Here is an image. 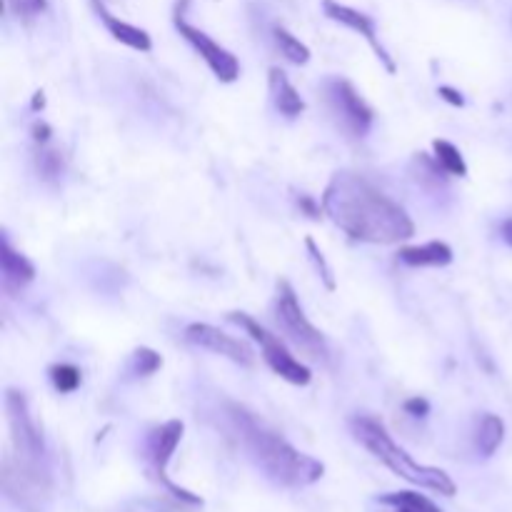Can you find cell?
<instances>
[{
  "instance_id": "obj_1",
  "label": "cell",
  "mask_w": 512,
  "mask_h": 512,
  "mask_svg": "<svg viewBox=\"0 0 512 512\" xmlns=\"http://www.w3.org/2000/svg\"><path fill=\"white\" fill-rule=\"evenodd\" d=\"M323 213L353 240L393 245L413 238L415 225L400 203L358 173H335L323 193Z\"/></svg>"
},
{
  "instance_id": "obj_2",
  "label": "cell",
  "mask_w": 512,
  "mask_h": 512,
  "mask_svg": "<svg viewBox=\"0 0 512 512\" xmlns=\"http://www.w3.org/2000/svg\"><path fill=\"white\" fill-rule=\"evenodd\" d=\"M228 418L243 448L253 455L255 463L275 483L290 485V488H303V485H313L323 478L325 468L320 460L295 450L288 440L280 438L268 425L260 423L253 413H248L240 405H230Z\"/></svg>"
},
{
  "instance_id": "obj_3",
  "label": "cell",
  "mask_w": 512,
  "mask_h": 512,
  "mask_svg": "<svg viewBox=\"0 0 512 512\" xmlns=\"http://www.w3.org/2000/svg\"><path fill=\"white\" fill-rule=\"evenodd\" d=\"M5 413H8L10 438H13L15 448V465H5V480L18 478L23 498H28V490L43 493L48 488V470L43 465V435H40L33 415H30L28 400L23 398V393L8 390Z\"/></svg>"
},
{
  "instance_id": "obj_4",
  "label": "cell",
  "mask_w": 512,
  "mask_h": 512,
  "mask_svg": "<svg viewBox=\"0 0 512 512\" xmlns=\"http://www.w3.org/2000/svg\"><path fill=\"white\" fill-rule=\"evenodd\" d=\"M350 428H353L355 440H358L365 450H370L380 463L388 465L398 478L408 480V483L413 485H420V488L433 490V493L448 495V498H453V495L458 493L453 478H450L445 470L430 468V465H420L418 460L410 458L408 450L400 448V445L390 438L385 425L378 423L375 418L358 415V418L350 423Z\"/></svg>"
},
{
  "instance_id": "obj_5",
  "label": "cell",
  "mask_w": 512,
  "mask_h": 512,
  "mask_svg": "<svg viewBox=\"0 0 512 512\" xmlns=\"http://www.w3.org/2000/svg\"><path fill=\"white\" fill-rule=\"evenodd\" d=\"M275 318H278L280 330L288 335L290 343L308 355L310 360H328V345H325L323 333L315 328L305 315L303 305H300L298 295L290 288V283L280 280L278 283V298H275Z\"/></svg>"
},
{
  "instance_id": "obj_6",
  "label": "cell",
  "mask_w": 512,
  "mask_h": 512,
  "mask_svg": "<svg viewBox=\"0 0 512 512\" xmlns=\"http://www.w3.org/2000/svg\"><path fill=\"white\" fill-rule=\"evenodd\" d=\"M323 98L328 105V113L338 123L348 138H365L373 128V108L365 103L363 95L355 90V85L345 78H328L323 83Z\"/></svg>"
},
{
  "instance_id": "obj_7",
  "label": "cell",
  "mask_w": 512,
  "mask_h": 512,
  "mask_svg": "<svg viewBox=\"0 0 512 512\" xmlns=\"http://www.w3.org/2000/svg\"><path fill=\"white\" fill-rule=\"evenodd\" d=\"M228 320L230 323L240 325V328H243L245 333L260 345V350H263V360L268 363V368L273 370L275 375L288 380L290 385H308L310 380H313V373H310L308 365L290 353L288 345L280 340V335H273L268 328H263L258 320H253L245 313H230Z\"/></svg>"
},
{
  "instance_id": "obj_8",
  "label": "cell",
  "mask_w": 512,
  "mask_h": 512,
  "mask_svg": "<svg viewBox=\"0 0 512 512\" xmlns=\"http://www.w3.org/2000/svg\"><path fill=\"white\" fill-rule=\"evenodd\" d=\"M175 28H178V33L183 35V38L188 40L195 50H198L200 58L208 63V68L213 70L215 78H218L220 83H235V80L240 78L238 58H235L228 48H223L220 43H215L208 33H203L200 28L190 25L188 20H185V15L180 13V8H178V13H175Z\"/></svg>"
},
{
  "instance_id": "obj_9",
  "label": "cell",
  "mask_w": 512,
  "mask_h": 512,
  "mask_svg": "<svg viewBox=\"0 0 512 512\" xmlns=\"http://www.w3.org/2000/svg\"><path fill=\"white\" fill-rule=\"evenodd\" d=\"M185 340L198 345V348L210 350V353L215 355H223V358L233 360V363L243 365V368H250V365L255 363L253 348H250L245 340L233 338V335L223 333V330L215 328V325H208V323L188 325V330H185Z\"/></svg>"
},
{
  "instance_id": "obj_10",
  "label": "cell",
  "mask_w": 512,
  "mask_h": 512,
  "mask_svg": "<svg viewBox=\"0 0 512 512\" xmlns=\"http://www.w3.org/2000/svg\"><path fill=\"white\" fill-rule=\"evenodd\" d=\"M180 438H183V423H180V420H170V423L160 425V428L155 430L148 440V458H150V463H153L155 473L160 475V480H163V483L168 485V488L173 490L178 498L190 500V503H198V498H193V495L185 493V490L175 488V485L168 480V475H165L170 458H173L175 448L180 445Z\"/></svg>"
},
{
  "instance_id": "obj_11",
  "label": "cell",
  "mask_w": 512,
  "mask_h": 512,
  "mask_svg": "<svg viewBox=\"0 0 512 512\" xmlns=\"http://www.w3.org/2000/svg\"><path fill=\"white\" fill-rule=\"evenodd\" d=\"M323 13L328 15L333 23H340L343 28H348V30H353V33L363 35V38L370 43V48L375 50V55L383 60V65L388 68V73H395L393 58H390L388 50H385L383 43H380L378 33H375V20L370 18V15L360 13V10L350 8V5L335 3V0H323Z\"/></svg>"
},
{
  "instance_id": "obj_12",
  "label": "cell",
  "mask_w": 512,
  "mask_h": 512,
  "mask_svg": "<svg viewBox=\"0 0 512 512\" xmlns=\"http://www.w3.org/2000/svg\"><path fill=\"white\" fill-rule=\"evenodd\" d=\"M0 273H3V288L10 290V293L23 290L25 285L35 280L33 263L25 255H20L18 250H13L8 238H3V243H0Z\"/></svg>"
},
{
  "instance_id": "obj_13",
  "label": "cell",
  "mask_w": 512,
  "mask_h": 512,
  "mask_svg": "<svg viewBox=\"0 0 512 512\" xmlns=\"http://www.w3.org/2000/svg\"><path fill=\"white\" fill-rule=\"evenodd\" d=\"M268 88H270V98H273L275 110H278L283 118L295 120L305 113V100L300 98L295 85L290 83L288 75H285L280 68H270Z\"/></svg>"
},
{
  "instance_id": "obj_14",
  "label": "cell",
  "mask_w": 512,
  "mask_h": 512,
  "mask_svg": "<svg viewBox=\"0 0 512 512\" xmlns=\"http://www.w3.org/2000/svg\"><path fill=\"white\" fill-rule=\"evenodd\" d=\"M95 10H98L100 20H103V25L108 28V33L113 35L118 43L128 45L130 50H138V53H150V50H153V40H150V35L145 33L143 28L115 18L113 13H108V10H105L103 3H95Z\"/></svg>"
},
{
  "instance_id": "obj_15",
  "label": "cell",
  "mask_w": 512,
  "mask_h": 512,
  "mask_svg": "<svg viewBox=\"0 0 512 512\" xmlns=\"http://www.w3.org/2000/svg\"><path fill=\"white\" fill-rule=\"evenodd\" d=\"M400 260L410 268H445L453 263V248L443 240H430L425 245H410L400 250Z\"/></svg>"
},
{
  "instance_id": "obj_16",
  "label": "cell",
  "mask_w": 512,
  "mask_h": 512,
  "mask_svg": "<svg viewBox=\"0 0 512 512\" xmlns=\"http://www.w3.org/2000/svg\"><path fill=\"white\" fill-rule=\"evenodd\" d=\"M505 440V423L498 415L488 413L483 420H480L478 428V450L483 458H493L498 453V448Z\"/></svg>"
},
{
  "instance_id": "obj_17",
  "label": "cell",
  "mask_w": 512,
  "mask_h": 512,
  "mask_svg": "<svg viewBox=\"0 0 512 512\" xmlns=\"http://www.w3.org/2000/svg\"><path fill=\"white\" fill-rule=\"evenodd\" d=\"M433 153V158L438 160V165L448 175H453V178H465L468 175V163H465L463 153L450 140H433Z\"/></svg>"
},
{
  "instance_id": "obj_18",
  "label": "cell",
  "mask_w": 512,
  "mask_h": 512,
  "mask_svg": "<svg viewBox=\"0 0 512 512\" xmlns=\"http://www.w3.org/2000/svg\"><path fill=\"white\" fill-rule=\"evenodd\" d=\"M380 503L390 505L395 512H443L433 500L425 495L413 493V490H403V493H390L380 498Z\"/></svg>"
},
{
  "instance_id": "obj_19",
  "label": "cell",
  "mask_w": 512,
  "mask_h": 512,
  "mask_svg": "<svg viewBox=\"0 0 512 512\" xmlns=\"http://www.w3.org/2000/svg\"><path fill=\"white\" fill-rule=\"evenodd\" d=\"M273 35H275V43H278L280 53H283L285 58L290 60V63H295V65L310 63V48L303 43V40L295 38L290 30L280 28V25H278V28L273 30Z\"/></svg>"
},
{
  "instance_id": "obj_20",
  "label": "cell",
  "mask_w": 512,
  "mask_h": 512,
  "mask_svg": "<svg viewBox=\"0 0 512 512\" xmlns=\"http://www.w3.org/2000/svg\"><path fill=\"white\" fill-rule=\"evenodd\" d=\"M50 380H53L55 390H60V393H73V390H78L83 375H80V370L75 365L60 363L53 365V370H50Z\"/></svg>"
},
{
  "instance_id": "obj_21",
  "label": "cell",
  "mask_w": 512,
  "mask_h": 512,
  "mask_svg": "<svg viewBox=\"0 0 512 512\" xmlns=\"http://www.w3.org/2000/svg\"><path fill=\"white\" fill-rule=\"evenodd\" d=\"M160 365H163V358H160L155 350L138 348L133 353V373L140 375V378H148V375H153Z\"/></svg>"
},
{
  "instance_id": "obj_22",
  "label": "cell",
  "mask_w": 512,
  "mask_h": 512,
  "mask_svg": "<svg viewBox=\"0 0 512 512\" xmlns=\"http://www.w3.org/2000/svg\"><path fill=\"white\" fill-rule=\"evenodd\" d=\"M305 245H308V253H310V258H313L315 268H318L320 278H323L325 288H328V290H335V278H333V268H330V265H328V260H325L323 250H320V248H318V243H315V240H313V238H308V240H305Z\"/></svg>"
},
{
  "instance_id": "obj_23",
  "label": "cell",
  "mask_w": 512,
  "mask_h": 512,
  "mask_svg": "<svg viewBox=\"0 0 512 512\" xmlns=\"http://www.w3.org/2000/svg\"><path fill=\"white\" fill-rule=\"evenodd\" d=\"M38 165H40V173L45 175V178H53V175L60 173V155L55 153V150H40L38 155Z\"/></svg>"
},
{
  "instance_id": "obj_24",
  "label": "cell",
  "mask_w": 512,
  "mask_h": 512,
  "mask_svg": "<svg viewBox=\"0 0 512 512\" xmlns=\"http://www.w3.org/2000/svg\"><path fill=\"white\" fill-rule=\"evenodd\" d=\"M405 413L413 415V418H423V415L430 413V403L425 398H410L405 400Z\"/></svg>"
},
{
  "instance_id": "obj_25",
  "label": "cell",
  "mask_w": 512,
  "mask_h": 512,
  "mask_svg": "<svg viewBox=\"0 0 512 512\" xmlns=\"http://www.w3.org/2000/svg\"><path fill=\"white\" fill-rule=\"evenodd\" d=\"M438 95L443 100H448L450 105H455V108H463V105H465L463 93H460V90H455V88H450V85H440Z\"/></svg>"
},
{
  "instance_id": "obj_26",
  "label": "cell",
  "mask_w": 512,
  "mask_h": 512,
  "mask_svg": "<svg viewBox=\"0 0 512 512\" xmlns=\"http://www.w3.org/2000/svg\"><path fill=\"white\" fill-rule=\"evenodd\" d=\"M33 138H35V143H40V145L48 143V138H50L48 123H43V120H40V123H35L33 125Z\"/></svg>"
},
{
  "instance_id": "obj_27",
  "label": "cell",
  "mask_w": 512,
  "mask_h": 512,
  "mask_svg": "<svg viewBox=\"0 0 512 512\" xmlns=\"http://www.w3.org/2000/svg\"><path fill=\"white\" fill-rule=\"evenodd\" d=\"M300 205H303V208L308 210L310 218H320V205H315L313 200L308 198V195H303V198H300Z\"/></svg>"
},
{
  "instance_id": "obj_28",
  "label": "cell",
  "mask_w": 512,
  "mask_h": 512,
  "mask_svg": "<svg viewBox=\"0 0 512 512\" xmlns=\"http://www.w3.org/2000/svg\"><path fill=\"white\" fill-rule=\"evenodd\" d=\"M500 233H503V240H505V243H508L510 248H512V218L505 220L503 228H500Z\"/></svg>"
},
{
  "instance_id": "obj_29",
  "label": "cell",
  "mask_w": 512,
  "mask_h": 512,
  "mask_svg": "<svg viewBox=\"0 0 512 512\" xmlns=\"http://www.w3.org/2000/svg\"><path fill=\"white\" fill-rule=\"evenodd\" d=\"M43 103H45V100H43V93H38V95H35V100H33V105H35V108H43Z\"/></svg>"
}]
</instances>
